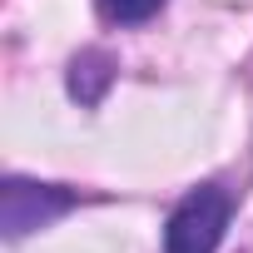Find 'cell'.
I'll return each mask as SVG.
<instances>
[{
    "instance_id": "obj_1",
    "label": "cell",
    "mask_w": 253,
    "mask_h": 253,
    "mask_svg": "<svg viewBox=\"0 0 253 253\" xmlns=\"http://www.w3.org/2000/svg\"><path fill=\"white\" fill-rule=\"evenodd\" d=\"M228 213H233V199H228L218 184L194 189V194H189V199L169 213V228H164V253H213V248L223 243Z\"/></svg>"
},
{
    "instance_id": "obj_3",
    "label": "cell",
    "mask_w": 253,
    "mask_h": 253,
    "mask_svg": "<svg viewBox=\"0 0 253 253\" xmlns=\"http://www.w3.org/2000/svg\"><path fill=\"white\" fill-rule=\"evenodd\" d=\"M109 60L99 55V50H89V55H80L75 65H70V94L80 99V104H94L99 94H104V84H109Z\"/></svg>"
},
{
    "instance_id": "obj_4",
    "label": "cell",
    "mask_w": 253,
    "mask_h": 253,
    "mask_svg": "<svg viewBox=\"0 0 253 253\" xmlns=\"http://www.w3.org/2000/svg\"><path fill=\"white\" fill-rule=\"evenodd\" d=\"M164 0H104V15L114 25H144L149 15H159Z\"/></svg>"
},
{
    "instance_id": "obj_2",
    "label": "cell",
    "mask_w": 253,
    "mask_h": 253,
    "mask_svg": "<svg viewBox=\"0 0 253 253\" xmlns=\"http://www.w3.org/2000/svg\"><path fill=\"white\" fill-rule=\"evenodd\" d=\"M75 194L55 189V184H30V179H5V194H0V218H5L10 238H25L30 228H45L50 218L70 213Z\"/></svg>"
}]
</instances>
